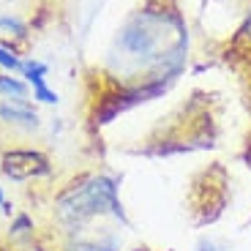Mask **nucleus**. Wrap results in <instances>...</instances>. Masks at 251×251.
Masks as SVG:
<instances>
[{
  "mask_svg": "<svg viewBox=\"0 0 251 251\" xmlns=\"http://www.w3.org/2000/svg\"><path fill=\"white\" fill-rule=\"evenodd\" d=\"M186 47L188 30L180 14L164 6H145L118 27L107 66L126 82V88L164 85V79L180 74Z\"/></svg>",
  "mask_w": 251,
  "mask_h": 251,
  "instance_id": "f257e3e1",
  "label": "nucleus"
},
{
  "mask_svg": "<svg viewBox=\"0 0 251 251\" xmlns=\"http://www.w3.org/2000/svg\"><path fill=\"white\" fill-rule=\"evenodd\" d=\"M55 219L66 226L71 235L82 232L96 219H115L120 224H128L120 202L118 177L107 172H88L63 186L55 197Z\"/></svg>",
  "mask_w": 251,
  "mask_h": 251,
  "instance_id": "f03ea898",
  "label": "nucleus"
},
{
  "mask_svg": "<svg viewBox=\"0 0 251 251\" xmlns=\"http://www.w3.org/2000/svg\"><path fill=\"white\" fill-rule=\"evenodd\" d=\"M0 172L11 183H27L52 175V161L36 148H11L0 156Z\"/></svg>",
  "mask_w": 251,
  "mask_h": 251,
  "instance_id": "7ed1b4c3",
  "label": "nucleus"
},
{
  "mask_svg": "<svg viewBox=\"0 0 251 251\" xmlns=\"http://www.w3.org/2000/svg\"><path fill=\"white\" fill-rule=\"evenodd\" d=\"M0 123L8 128H17L22 134H30L41 128V118H38L33 101H6L0 99Z\"/></svg>",
  "mask_w": 251,
  "mask_h": 251,
  "instance_id": "20e7f679",
  "label": "nucleus"
},
{
  "mask_svg": "<svg viewBox=\"0 0 251 251\" xmlns=\"http://www.w3.org/2000/svg\"><path fill=\"white\" fill-rule=\"evenodd\" d=\"M0 99L6 101H30V85L22 76L0 71Z\"/></svg>",
  "mask_w": 251,
  "mask_h": 251,
  "instance_id": "39448f33",
  "label": "nucleus"
},
{
  "mask_svg": "<svg viewBox=\"0 0 251 251\" xmlns=\"http://www.w3.org/2000/svg\"><path fill=\"white\" fill-rule=\"evenodd\" d=\"M63 251H118V240L104 235V238H88V235H71Z\"/></svg>",
  "mask_w": 251,
  "mask_h": 251,
  "instance_id": "423d86ee",
  "label": "nucleus"
},
{
  "mask_svg": "<svg viewBox=\"0 0 251 251\" xmlns=\"http://www.w3.org/2000/svg\"><path fill=\"white\" fill-rule=\"evenodd\" d=\"M36 232V221L30 213H14L8 224V238L11 240H30Z\"/></svg>",
  "mask_w": 251,
  "mask_h": 251,
  "instance_id": "0eeeda50",
  "label": "nucleus"
},
{
  "mask_svg": "<svg viewBox=\"0 0 251 251\" xmlns=\"http://www.w3.org/2000/svg\"><path fill=\"white\" fill-rule=\"evenodd\" d=\"M27 85H30V96L38 101V104H50V107L60 104V96H57V90H52V88H50L47 76H38V79L27 82Z\"/></svg>",
  "mask_w": 251,
  "mask_h": 251,
  "instance_id": "6e6552de",
  "label": "nucleus"
},
{
  "mask_svg": "<svg viewBox=\"0 0 251 251\" xmlns=\"http://www.w3.org/2000/svg\"><path fill=\"white\" fill-rule=\"evenodd\" d=\"M47 71H50V66H47L44 60H38V57H27V60H22L19 76H22L25 82H33V79H38V76H47Z\"/></svg>",
  "mask_w": 251,
  "mask_h": 251,
  "instance_id": "1a4fd4ad",
  "label": "nucleus"
},
{
  "mask_svg": "<svg viewBox=\"0 0 251 251\" xmlns=\"http://www.w3.org/2000/svg\"><path fill=\"white\" fill-rule=\"evenodd\" d=\"M0 69L8 74H19V69H22V57L14 52L11 44H0Z\"/></svg>",
  "mask_w": 251,
  "mask_h": 251,
  "instance_id": "9d476101",
  "label": "nucleus"
},
{
  "mask_svg": "<svg viewBox=\"0 0 251 251\" xmlns=\"http://www.w3.org/2000/svg\"><path fill=\"white\" fill-rule=\"evenodd\" d=\"M0 27H3V30H8L11 36H17V38H25L27 36L25 22H22V19H17V17H0Z\"/></svg>",
  "mask_w": 251,
  "mask_h": 251,
  "instance_id": "9b49d317",
  "label": "nucleus"
},
{
  "mask_svg": "<svg viewBox=\"0 0 251 251\" xmlns=\"http://www.w3.org/2000/svg\"><path fill=\"white\" fill-rule=\"evenodd\" d=\"M197 251H224L219 243H216L213 238H200V243H197Z\"/></svg>",
  "mask_w": 251,
  "mask_h": 251,
  "instance_id": "f8f14e48",
  "label": "nucleus"
},
{
  "mask_svg": "<svg viewBox=\"0 0 251 251\" xmlns=\"http://www.w3.org/2000/svg\"><path fill=\"white\" fill-rule=\"evenodd\" d=\"M6 188H3V183H0V210H3V207H6Z\"/></svg>",
  "mask_w": 251,
  "mask_h": 251,
  "instance_id": "ddd939ff",
  "label": "nucleus"
}]
</instances>
